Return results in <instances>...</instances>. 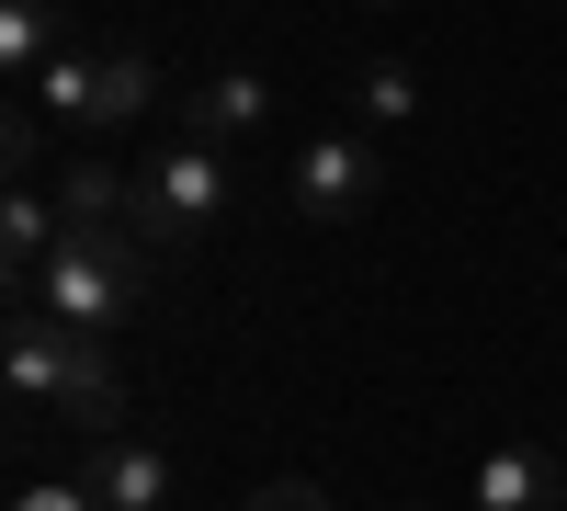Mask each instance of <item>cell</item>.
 I'll return each instance as SVG.
<instances>
[{
    "mask_svg": "<svg viewBox=\"0 0 567 511\" xmlns=\"http://www.w3.org/2000/svg\"><path fill=\"white\" fill-rule=\"evenodd\" d=\"M148 273H159V251L136 239V227H69L58 262H45V285H34L23 307H58L80 341H114L125 318L148 307Z\"/></svg>",
    "mask_w": 567,
    "mask_h": 511,
    "instance_id": "1",
    "label": "cell"
},
{
    "mask_svg": "<svg viewBox=\"0 0 567 511\" xmlns=\"http://www.w3.org/2000/svg\"><path fill=\"white\" fill-rule=\"evenodd\" d=\"M125 227H136V239H148L159 262H194L216 227H227V149H205V136H171V149L136 171Z\"/></svg>",
    "mask_w": 567,
    "mask_h": 511,
    "instance_id": "2",
    "label": "cell"
},
{
    "mask_svg": "<svg viewBox=\"0 0 567 511\" xmlns=\"http://www.w3.org/2000/svg\"><path fill=\"white\" fill-rule=\"evenodd\" d=\"M148 91H159V69L148 58H80V45H58L45 58V80H23V103L45 114V125H69V136H114V125H136L148 114Z\"/></svg>",
    "mask_w": 567,
    "mask_h": 511,
    "instance_id": "3",
    "label": "cell"
},
{
    "mask_svg": "<svg viewBox=\"0 0 567 511\" xmlns=\"http://www.w3.org/2000/svg\"><path fill=\"white\" fill-rule=\"evenodd\" d=\"M80 364V330L58 307H12L0 330V387H12V443H58V387Z\"/></svg>",
    "mask_w": 567,
    "mask_h": 511,
    "instance_id": "4",
    "label": "cell"
},
{
    "mask_svg": "<svg viewBox=\"0 0 567 511\" xmlns=\"http://www.w3.org/2000/svg\"><path fill=\"white\" fill-rule=\"evenodd\" d=\"M374 182H386V160H374L363 136H318V149L296 160V216L307 227H341V216L374 205Z\"/></svg>",
    "mask_w": 567,
    "mask_h": 511,
    "instance_id": "5",
    "label": "cell"
},
{
    "mask_svg": "<svg viewBox=\"0 0 567 511\" xmlns=\"http://www.w3.org/2000/svg\"><path fill=\"white\" fill-rule=\"evenodd\" d=\"M465 511H567V478L545 443H488L477 478H465Z\"/></svg>",
    "mask_w": 567,
    "mask_h": 511,
    "instance_id": "6",
    "label": "cell"
},
{
    "mask_svg": "<svg viewBox=\"0 0 567 511\" xmlns=\"http://www.w3.org/2000/svg\"><path fill=\"white\" fill-rule=\"evenodd\" d=\"M58 239H69V216H58V194L45 182H12V205H0V273H12V307L45 285V262H58Z\"/></svg>",
    "mask_w": 567,
    "mask_h": 511,
    "instance_id": "7",
    "label": "cell"
},
{
    "mask_svg": "<svg viewBox=\"0 0 567 511\" xmlns=\"http://www.w3.org/2000/svg\"><path fill=\"white\" fill-rule=\"evenodd\" d=\"M125 432V376H114V341H80L69 387H58V443H114Z\"/></svg>",
    "mask_w": 567,
    "mask_h": 511,
    "instance_id": "8",
    "label": "cell"
},
{
    "mask_svg": "<svg viewBox=\"0 0 567 511\" xmlns=\"http://www.w3.org/2000/svg\"><path fill=\"white\" fill-rule=\"evenodd\" d=\"M80 467H91V500L103 511H171V454L159 443H80Z\"/></svg>",
    "mask_w": 567,
    "mask_h": 511,
    "instance_id": "9",
    "label": "cell"
},
{
    "mask_svg": "<svg viewBox=\"0 0 567 511\" xmlns=\"http://www.w3.org/2000/svg\"><path fill=\"white\" fill-rule=\"evenodd\" d=\"M182 114H194L205 149H239V136L272 125V80H261V69H216V80H194V103H182Z\"/></svg>",
    "mask_w": 567,
    "mask_h": 511,
    "instance_id": "10",
    "label": "cell"
},
{
    "mask_svg": "<svg viewBox=\"0 0 567 511\" xmlns=\"http://www.w3.org/2000/svg\"><path fill=\"white\" fill-rule=\"evenodd\" d=\"M125 205H136V171H125V160L80 149V160L58 171V216H69V227H125Z\"/></svg>",
    "mask_w": 567,
    "mask_h": 511,
    "instance_id": "11",
    "label": "cell"
},
{
    "mask_svg": "<svg viewBox=\"0 0 567 511\" xmlns=\"http://www.w3.org/2000/svg\"><path fill=\"white\" fill-rule=\"evenodd\" d=\"M45 58H58V12H45V0H0V69L45 80Z\"/></svg>",
    "mask_w": 567,
    "mask_h": 511,
    "instance_id": "12",
    "label": "cell"
},
{
    "mask_svg": "<svg viewBox=\"0 0 567 511\" xmlns=\"http://www.w3.org/2000/svg\"><path fill=\"white\" fill-rule=\"evenodd\" d=\"M409 103H420V91H409V58H363V69H352V114H363V125H398Z\"/></svg>",
    "mask_w": 567,
    "mask_h": 511,
    "instance_id": "13",
    "label": "cell"
},
{
    "mask_svg": "<svg viewBox=\"0 0 567 511\" xmlns=\"http://www.w3.org/2000/svg\"><path fill=\"white\" fill-rule=\"evenodd\" d=\"M0 160H12V182L45 171V114H34V103H12V125H0Z\"/></svg>",
    "mask_w": 567,
    "mask_h": 511,
    "instance_id": "14",
    "label": "cell"
},
{
    "mask_svg": "<svg viewBox=\"0 0 567 511\" xmlns=\"http://www.w3.org/2000/svg\"><path fill=\"white\" fill-rule=\"evenodd\" d=\"M12 511H103V500H91V478H34Z\"/></svg>",
    "mask_w": 567,
    "mask_h": 511,
    "instance_id": "15",
    "label": "cell"
},
{
    "mask_svg": "<svg viewBox=\"0 0 567 511\" xmlns=\"http://www.w3.org/2000/svg\"><path fill=\"white\" fill-rule=\"evenodd\" d=\"M250 511H329L307 478H272V489H250Z\"/></svg>",
    "mask_w": 567,
    "mask_h": 511,
    "instance_id": "16",
    "label": "cell"
}]
</instances>
